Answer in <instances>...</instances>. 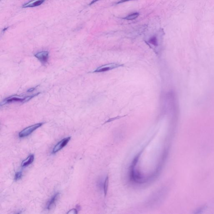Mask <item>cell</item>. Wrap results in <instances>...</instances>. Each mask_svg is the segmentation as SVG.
<instances>
[{"mask_svg":"<svg viewBox=\"0 0 214 214\" xmlns=\"http://www.w3.org/2000/svg\"><path fill=\"white\" fill-rule=\"evenodd\" d=\"M39 93L34 94L32 96H27V97H20L19 96H11V97H9L7 98L4 100V101L2 102L1 105H4L6 104L9 103H13V102H26L30 100V99L33 98L34 96L38 95Z\"/></svg>","mask_w":214,"mask_h":214,"instance_id":"1","label":"cell"},{"mask_svg":"<svg viewBox=\"0 0 214 214\" xmlns=\"http://www.w3.org/2000/svg\"><path fill=\"white\" fill-rule=\"evenodd\" d=\"M43 125V123H39L28 126L21 131L18 134V136L20 138H23L28 136L32 132H34V130L41 127Z\"/></svg>","mask_w":214,"mask_h":214,"instance_id":"2","label":"cell"},{"mask_svg":"<svg viewBox=\"0 0 214 214\" xmlns=\"http://www.w3.org/2000/svg\"><path fill=\"white\" fill-rule=\"evenodd\" d=\"M122 66V65L116 63H111L109 64L103 65L96 69L94 72H102L108 71L117 68Z\"/></svg>","mask_w":214,"mask_h":214,"instance_id":"3","label":"cell"},{"mask_svg":"<svg viewBox=\"0 0 214 214\" xmlns=\"http://www.w3.org/2000/svg\"><path fill=\"white\" fill-rule=\"evenodd\" d=\"M70 139L71 137H69L63 139L61 141L59 142L54 147L52 150V153L55 154V153H57L60 150H61L64 147H65L67 145L68 143L70 141Z\"/></svg>","mask_w":214,"mask_h":214,"instance_id":"4","label":"cell"},{"mask_svg":"<svg viewBox=\"0 0 214 214\" xmlns=\"http://www.w3.org/2000/svg\"><path fill=\"white\" fill-rule=\"evenodd\" d=\"M35 57L41 62L45 63L47 62L49 58V52L47 51H42L35 55Z\"/></svg>","mask_w":214,"mask_h":214,"instance_id":"5","label":"cell"},{"mask_svg":"<svg viewBox=\"0 0 214 214\" xmlns=\"http://www.w3.org/2000/svg\"><path fill=\"white\" fill-rule=\"evenodd\" d=\"M45 0H32L24 4L23 6V8L34 7L41 5L45 2Z\"/></svg>","mask_w":214,"mask_h":214,"instance_id":"6","label":"cell"},{"mask_svg":"<svg viewBox=\"0 0 214 214\" xmlns=\"http://www.w3.org/2000/svg\"><path fill=\"white\" fill-rule=\"evenodd\" d=\"M60 193H57L55 194L54 196L51 198V200L48 202L47 205V208L48 210H51L54 208V206L55 205L57 200L59 197Z\"/></svg>","mask_w":214,"mask_h":214,"instance_id":"7","label":"cell"},{"mask_svg":"<svg viewBox=\"0 0 214 214\" xmlns=\"http://www.w3.org/2000/svg\"><path fill=\"white\" fill-rule=\"evenodd\" d=\"M34 159V155L33 154L30 155L26 159L23 161L21 164V166L23 167L28 166L33 162Z\"/></svg>","mask_w":214,"mask_h":214,"instance_id":"8","label":"cell"},{"mask_svg":"<svg viewBox=\"0 0 214 214\" xmlns=\"http://www.w3.org/2000/svg\"><path fill=\"white\" fill-rule=\"evenodd\" d=\"M109 184V177L107 175L106 178L105 179L104 182L103 184L104 193L105 197L106 196L107 192H108V187Z\"/></svg>","mask_w":214,"mask_h":214,"instance_id":"9","label":"cell"},{"mask_svg":"<svg viewBox=\"0 0 214 214\" xmlns=\"http://www.w3.org/2000/svg\"><path fill=\"white\" fill-rule=\"evenodd\" d=\"M139 13H131V14L128 16L124 18L123 19H126L127 20H133V19L137 18L139 16Z\"/></svg>","mask_w":214,"mask_h":214,"instance_id":"10","label":"cell"},{"mask_svg":"<svg viewBox=\"0 0 214 214\" xmlns=\"http://www.w3.org/2000/svg\"><path fill=\"white\" fill-rule=\"evenodd\" d=\"M149 43L150 44H152V45H154V46H157L158 42L157 37H153L150 38V40H149Z\"/></svg>","mask_w":214,"mask_h":214,"instance_id":"11","label":"cell"},{"mask_svg":"<svg viewBox=\"0 0 214 214\" xmlns=\"http://www.w3.org/2000/svg\"><path fill=\"white\" fill-rule=\"evenodd\" d=\"M22 176V171H18L16 173L14 176V180L18 181L21 179Z\"/></svg>","mask_w":214,"mask_h":214,"instance_id":"12","label":"cell"},{"mask_svg":"<svg viewBox=\"0 0 214 214\" xmlns=\"http://www.w3.org/2000/svg\"><path fill=\"white\" fill-rule=\"evenodd\" d=\"M77 213V210L76 209H72L70 210L68 213V214H76Z\"/></svg>","mask_w":214,"mask_h":214,"instance_id":"13","label":"cell"},{"mask_svg":"<svg viewBox=\"0 0 214 214\" xmlns=\"http://www.w3.org/2000/svg\"><path fill=\"white\" fill-rule=\"evenodd\" d=\"M131 1V0H120L117 3V4H122V3L128 1Z\"/></svg>","mask_w":214,"mask_h":214,"instance_id":"14","label":"cell"},{"mask_svg":"<svg viewBox=\"0 0 214 214\" xmlns=\"http://www.w3.org/2000/svg\"><path fill=\"white\" fill-rule=\"evenodd\" d=\"M98 1H99V0H93V1L90 3V5L93 4H94V3Z\"/></svg>","mask_w":214,"mask_h":214,"instance_id":"15","label":"cell"},{"mask_svg":"<svg viewBox=\"0 0 214 214\" xmlns=\"http://www.w3.org/2000/svg\"><path fill=\"white\" fill-rule=\"evenodd\" d=\"M34 88H32V89H29V90H28V92H29V91H30V92H31V91H33V90H34Z\"/></svg>","mask_w":214,"mask_h":214,"instance_id":"16","label":"cell"}]
</instances>
